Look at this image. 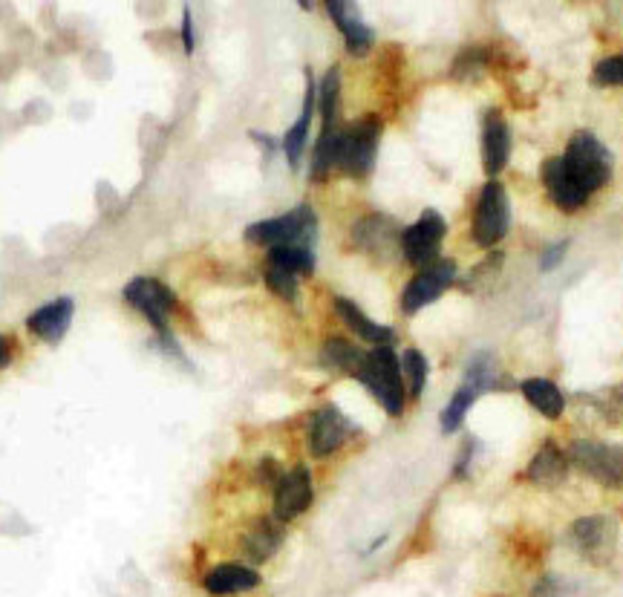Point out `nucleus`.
<instances>
[{
    "instance_id": "3",
    "label": "nucleus",
    "mask_w": 623,
    "mask_h": 597,
    "mask_svg": "<svg viewBox=\"0 0 623 597\" xmlns=\"http://www.w3.org/2000/svg\"><path fill=\"white\" fill-rule=\"evenodd\" d=\"M381 119L367 116V119H358L352 125L341 127L338 130V139H335V168L341 174L352 176V179H364L370 176L375 165V153L381 145Z\"/></svg>"
},
{
    "instance_id": "7",
    "label": "nucleus",
    "mask_w": 623,
    "mask_h": 597,
    "mask_svg": "<svg viewBox=\"0 0 623 597\" xmlns=\"http://www.w3.org/2000/svg\"><path fill=\"white\" fill-rule=\"evenodd\" d=\"M448 234V223L439 211L427 208L422 217L413 225H407L401 231V251L404 257L419 266V269H427L439 260V249H442V240Z\"/></svg>"
},
{
    "instance_id": "5",
    "label": "nucleus",
    "mask_w": 623,
    "mask_h": 597,
    "mask_svg": "<svg viewBox=\"0 0 623 597\" xmlns=\"http://www.w3.org/2000/svg\"><path fill=\"white\" fill-rule=\"evenodd\" d=\"M511 228V205L502 182L491 179L479 191L474 208V240L479 249H494Z\"/></svg>"
},
{
    "instance_id": "27",
    "label": "nucleus",
    "mask_w": 623,
    "mask_h": 597,
    "mask_svg": "<svg viewBox=\"0 0 623 597\" xmlns=\"http://www.w3.org/2000/svg\"><path fill=\"white\" fill-rule=\"evenodd\" d=\"M338 104H341V70L332 67L321 78V87H318V110L324 119V130L326 127H341L338 125Z\"/></svg>"
},
{
    "instance_id": "10",
    "label": "nucleus",
    "mask_w": 623,
    "mask_h": 597,
    "mask_svg": "<svg viewBox=\"0 0 623 597\" xmlns=\"http://www.w3.org/2000/svg\"><path fill=\"white\" fill-rule=\"evenodd\" d=\"M572 537L577 551L592 563V566H606L615 557L618 548V525L609 517H580L572 525Z\"/></svg>"
},
{
    "instance_id": "20",
    "label": "nucleus",
    "mask_w": 623,
    "mask_h": 597,
    "mask_svg": "<svg viewBox=\"0 0 623 597\" xmlns=\"http://www.w3.org/2000/svg\"><path fill=\"white\" fill-rule=\"evenodd\" d=\"M280 543H283V523H277L275 517H263V520H257V523L251 525L249 531L243 534L240 551H243V557H246L249 563L260 566V563H266V560L275 557V551L280 548Z\"/></svg>"
},
{
    "instance_id": "14",
    "label": "nucleus",
    "mask_w": 623,
    "mask_h": 597,
    "mask_svg": "<svg viewBox=\"0 0 623 597\" xmlns=\"http://www.w3.org/2000/svg\"><path fill=\"white\" fill-rule=\"evenodd\" d=\"M540 176H543V185L549 191V199L566 214H574L580 211L586 202H589V194L577 185L572 179V174L566 171L563 165V156H549L540 168Z\"/></svg>"
},
{
    "instance_id": "17",
    "label": "nucleus",
    "mask_w": 623,
    "mask_h": 597,
    "mask_svg": "<svg viewBox=\"0 0 623 597\" xmlns=\"http://www.w3.org/2000/svg\"><path fill=\"white\" fill-rule=\"evenodd\" d=\"M260 586V574L254 566L243 563H220L202 577V589L211 597H231L254 592Z\"/></svg>"
},
{
    "instance_id": "23",
    "label": "nucleus",
    "mask_w": 623,
    "mask_h": 597,
    "mask_svg": "<svg viewBox=\"0 0 623 597\" xmlns=\"http://www.w3.org/2000/svg\"><path fill=\"white\" fill-rule=\"evenodd\" d=\"M523 396L528 398V404L537 410V413H543L546 419H560L563 416V410H566V398H563V390L549 381V378H528L523 381Z\"/></svg>"
},
{
    "instance_id": "11",
    "label": "nucleus",
    "mask_w": 623,
    "mask_h": 597,
    "mask_svg": "<svg viewBox=\"0 0 623 597\" xmlns=\"http://www.w3.org/2000/svg\"><path fill=\"white\" fill-rule=\"evenodd\" d=\"M352 430H355V424L341 413V407L324 404L321 410L312 413V422H309V450H312V456L315 459L332 456L335 450L347 445Z\"/></svg>"
},
{
    "instance_id": "22",
    "label": "nucleus",
    "mask_w": 623,
    "mask_h": 597,
    "mask_svg": "<svg viewBox=\"0 0 623 597\" xmlns=\"http://www.w3.org/2000/svg\"><path fill=\"white\" fill-rule=\"evenodd\" d=\"M569 473V456L557 448L554 442H546L543 448L534 453V459L528 462L525 476L537 485H560Z\"/></svg>"
},
{
    "instance_id": "13",
    "label": "nucleus",
    "mask_w": 623,
    "mask_h": 597,
    "mask_svg": "<svg viewBox=\"0 0 623 597\" xmlns=\"http://www.w3.org/2000/svg\"><path fill=\"white\" fill-rule=\"evenodd\" d=\"M352 243L373 257H390L393 251H401V228L393 217L370 214L358 220L352 228Z\"/></svg>"
},
{
    "instance_id": "9",
    "label": "nucleus",
    "mask_w": 623,
    "mask_h": 597,
    "mask_svg": "<svg viewBox=\"0 0 623 597\" xmlns=\"http://www.w3.org/2000/svg\"><path fill=\"white\" fill-rule=\"evenodd\" d=\"M122 295H125V300L136 312H142L148 318V324L156 332L168 329V318L176 309V295L171 286H165L156 277H133Z\"/></svg>"
},
{
    "instance_id": "37",
    "label": "nucleus",
    "mask_w": 623,
    "mask_h": 597,
    "mask_svg": "<svg viewBox=\"0 0 623 597\" xmlns=\"http://www.w3.org/2000/svg\"><path fill=\"white\" fill-rule=\"evenodd\" d=\"M9 361H12V344H9V338L0 335V370L9 367Z\"/></svg>"
},
{
    "instance_id": "16",
    "label": "nucleus",
    "mask_w": 623,
    "mask_h": 597,
    "mask_svg": "<svg viewBox=\"0 0 623 597\" xmlns=\"http://www.w3.org/2000/svg\"><path fill=\"white\" fill-rule=\"evenodd\" d=\"M75 315V303L73 298H55L44 306H38L29 318H26V329L47 341V344H58L67 332H70V324H73Z\"/></svg>"
},
{
    "instance_id": "12",
    "label": "nucleus",
    "mask_w": 623,
    "mask_h": 597,
    "mask_svg": "<svg viewBox=\"0 0 623 597\" xmlns=\"http://www.w3.org/2000/svg\"><path fill=\"white\" fill-rule=\"evenodd\" d=\"M312 499H315V488H312L309 468L298 465L295 471L283 473V479L275 488V520L277 523H292L303 511H309Z\"/></svg>"
},
{
    "instance_id": "31",
    "label": "nucleus",
    "mask_w": 623,
    "mask_h": 597,
    "mask_svg": "<svg viewBox=\"0 0 623 597\" xmlns=\"http://www.w3.org/2000/svg\"><path fill=\"white\" fill-rule=\"evenodd\" d=\"M263 277H266V286L275 292L277 298H283V300H298V274H292V272H286V269H280V266H266V272H263Z\"/></svg>"
},
{
    "instance_id": "34",
    "label": "nucleus",
    "mask_w": 623,
    "mask_h": 597,
    "mask_svg": "<svg viewBox=\"0 0 623 597\" xmlns=\"http://www.w3.org/2000/svg\"><path fill=\"white\" fill-rule=\"evenodd\" d=\"M566 249H569V240H563V243H557V246H551L549 251H546V257H543V263H540V269L543 272H551L563 257H566Z\"/></svg>"
},
{
    "instance_id": "1",
    "label": "nucleus",
    "mask_w": 623,
    "mask_h": 597,
    "mask_svg": "<svg viewBox=\"0 0 623 597\" xmlns=\"http://www.w3.org/2000/svg\"><path fill=\"white\" fill-rule=\"evenodd\" d=\"M367 390L370 396L387 410V416L399 419L404 413V404H407V387H404V378H401V361L396 358L393 347H375L367 352L364 358V367L355 375Z\"/></svg>"
},
{
    "instance_id": "24",
    "label": "nucleus",
    "mask_w": 623,
    "mask_h": 597,
    "mask_svg": "<svg viewBox=\"0 0 623 597\" xmlns=\"http://www.w3.org/2000/svg\"><path fill=\"white\" fill-rule=\"evenodd\" d=\"M364 358H367V352L361 347H355V344H349L347 338H329L324 349H321V361H324L326 370L352 375V378L364 367Z\"/></svg>"
},
{
    "instance_id": "28",
    "label": "nucleus",
    "mask_w": 623,
    "mask_h": 597,
    "mask_svg": "<svg viewBox=\"0 0 623 597\" xmlns=\"http://www.w3.org/2000/svg\"><path fill=\"white\" fill-rule=\"evenodd\" d=\"M401 361V378L407 387V396L422 398L424 387H427V375H430V364L419 349H407L399 358Z\"/></svg>"
},
{
    "instance_id": "4",
    "label": "nucleus",
    "mask_w": 623,
    "mask_h": 597,
    "mask_svg": "<svg viewBox=\"0 0 623 597\" xmlns=\"http://www.w3.org/2000/svg\"><path fill=\"white\" fill-rule=\"evenodd\" d=\"M318 237V217L312 211L309 202H300L298 208L272 217V220H260L246 228V240L254 246H266V249H277V246H309Z\"/></svg>"
},
{
    "instance_id": "33",
    "label": "nucleus",
    "mask_w": 623,
    "mask_h": 597,
    "mask_svg": "<svg viewBox=\"0 0 623 597\" xmlns=\"http://www.w3.org/2000/svg\"><path fill=\"white\" fill-rule=\"evenodd\" d=\"M257 479H260V485H266V488H277V482L283 479V473H280V468H277V462L272 456H263V459H260Z\"/></svg>"
},
{
    "instance_id": "36",
    "label": "nucleus",
    "mask_w": 623,
    "mask_h": 597,
    "mask_svg": "<svg viewBox=\"0 0 623 597\" xmlns=\"http://www.w3.org/2000/svg\"><path fill=\"white\" fill-rule=\"evenodd\" d=\"M476 450V442L474 439H468L465 445H462V453H459V462H456V476H468V465H471V456H474Z\"/></svg>"
},
{
    "instance_id": "26",
    "label": "nucleus",
    "mask_w": 623,
    "mask_h": 597,
    "mask_svg": "<svg viewBox=\"0 0 623 597\" xmlns=\"http://www.w3.org/2000/svg\"><path fill=\"white\" fill-rule=\"evenodd\" d=\"M269 263L298 277L300 274L306 277L315 272V251L309 246H277V249H269Z\"/></svg>"
},
{
    "instance_id": "15",
    "label": "nucleus",
    "mask_w": 623,
    "mask_h": 597,
    "mask_svg": "<svg viewBox=\"0 0 623 597\" xmlns=\"http://www.w3.org/2000/svg\"><path fill=\"white\" fill-rule=\"evenodd\" d=\"M511 153V127L502 119L499 110H485L482 119V168L491 179H497L499 171L508 165Z\"/></svg>"
},
{
    "instance_id": "25",
    "label": "nucleus",
    "mask_w": 623,
    "mask_h": 597,
    "mask_svg": "<svg viewBox=\"0 0 623 597\" xmlns=\"http://www.w3.org/2000/svg\"><path fill=\"white\" fill-rule=\"evenodd\" d=\"M462 384H468V387L479 390V396L502 387V375H499L497 355H494V352H476L474 358L468 361V367H465V378H462Z\"/></svg>"
},
{
    "instance_id": "38",
    "label": "nucleus",
    "mask_w": 623,
    "mask_h": 597,
    "mask_svg": "<svg viewBox=\"0 0 623 597\" xmlns=\"http://www.w3.org/2000/svg\"><path fill=\"white\" fill-rule=\"evenodd\" d=\"M615 396H618V401L623 404V387H618V393H615Z\"/></svg>"
},
{
    "instance_id": "21",
    "label": "nucleus",
    "mask_w": 623,
    "mask_h": 597,
    "mask_svg": "<svg viewBox=\"0 0 623 597\" xmlns=\"http://www.w3.org/2000/svg\"><path fill=\"white\" fill-rule=\"evenodd\" d=\"M315 104H318V87L312 81V75L306 73V96H303V110H300L298 122L286 130L283 136V153L289 159V168L298 171L300 156L306 148V139H309V130H312V113H315Z\"/></svg>"
},
{
    "instance_id": "6",
    "label": "nucleus",
    "mask_w": 623,
    "mask_h": 597,
    "mask_svg": "<svg viewBox=\"0 0 623 597\" xmlns=\"http://www.w3.org/2000/svg\"><path fill=\"white\" fill-rule=\"evenodd\" d=\"M569 465L592 476L603 488H623V445L580 439L569 448Z\"/></svg>"
},
{
    "instance_id": "35",
    "label": "nucleus",
    "mask_w": 623,
    "mask_h": 597,
    "mask_svg": "<svg viewBox=\"0 0 623 597\" xmlns=\"http://www.w3.org/2000/svg\"><path fill=\"white\" fill-rule=\"evenodd\" d=\"M194 21H191V9L185 6L182 9V47H185V52H194Z\"/></svg>"
},
{
    "instance_id": "30",
    "label": "nucleus",
    "mask_w": 623,
    "mask_h": 597,
    "mask_svg": "<svg viewBox=\"0 0 623 597\" xmlns=\"http://www.w3.org/2000/svg\"><path fill=\"white\" fill-rule=\"evenodd\" d=\"M488 50L485 47H468V50L459 52V58L453 61V78H459V81H474L479 75L488 70Z\"/></svg>"
},
{
    "instance_id": "19",
    "label": "nucleus",
    "mask_w": 623,
    "mask_h": 597,
    "mask_svg": "<svg viewBox=\"0 0 623 597\" xmlns=\"http://www.w3.org/2000/svg\"><path fill=\"white\" fill-rule=\"evenodd\" d=\"M326 12L332 15L335 26L341 29V35L347 41L349 55H358L361 58V55H367V52L373 50V29L361 21L355 3H338V0H332V3H326Z\"/></svg>"
},
{
    "instance_id": "29",
    "label": "nucleus",
    "mask_w": 623,
    "mask_h": 597,
    "mask_svg": "<svg viewBox=\"0 0 623 597\" xmlns=\"http://www.w3.org/2000/svg\"><path fill=\"white\" fill-rule=\"evenodd\" d=\"M476 398H479V390L468 387V384H462V387L453 393V398L448 401V407L442 410V419H439V424H442V433H456V430L462 427V422H465L468 410L474 407Z\"/></svg>"
},
{
    "instance_id": "2",
    "label": "nucleus",
    "mask_w": 623,
    "mask_h": 597,
    "mask_svg": "<svg viewBox=\"0 0 623 597\" xmlns=\"http://www.w3.org/2000/svg\"><path fill=\"white\" fill-rule=\"evenodd\" d=\"M563 165L589 197L600 188H606L612 179V171H615L609 148L589 130H580L569 139V148L563 153Z\"/></svg>"
},
{
    "instance_id": "32",
    "label": "nucleus",
    "mask_w": 623,
    "mask_h": 597,
    "mask_svg": "<svg viewBox=\"0 0 623 597\" xmlns=\"http://www.w3.org/2000/svg\"><path fill=\"white\" fill-rule=\"evenodd\" d=\"M595 84H623V55H612L595 64Z\"/></svg>"
},
{
    "instance_id": "18",
    "label": "nucleus",
    "mask_w": 623,
    "mask_h": 597,
    "mask_svg": "<svg viewBox=\"0 0 623 597\" xmlns=\"http://www.w3.org/2000/svg\"><path fill=\"white\" fill-rule=\"evenodd\" d=\"M335 312H338V318H341V321H344L364 344H373V349L393 347V344H396V329H393V326L375 324L373 318L349 298H341V295H338V298H335Z\"/></svg>"
},
{
    "instance_id": "8",
    "label": "nucleus",
    "mask_w": 623,
    "mask_h": 597,
    "mask_svg": "<svg viewBox=\"0 0 623 597\" xmlns=\"http://www.w3.org/2000/svg\"><path fill=\"white\" fill-rule=\"evenodd\" d=\"M456 274H459V269L448 257H439L433 266L419 269V274L401 292V312L404 315H416L419 309L436 303L456 283Z\"/></svg>"
}]
</instances>
